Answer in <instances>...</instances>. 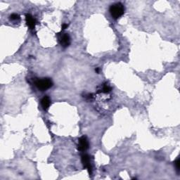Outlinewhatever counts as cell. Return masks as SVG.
I'll use <instances>...</instances> for the list:
<instances>
[{
  "instance_id": "obj_1",
  "label": "cell",
  "mask_w": 180,
  "mask_h": 180,
  "mask_svg": "<svg viewBox=\"0 0 180 180\" xmlns=\"http://www.w3.org/2000/svg\"><path fill=\"white\" fill-rule=\"evenodd\" d=\"M110 15L115 19H118L125 13V7L121 3H116L110 7Z\"/></svg>"
},
{
  "instance_id": "obj_2",
  "label": "cell",
  "mask_w": 180,
  "mask_h": 180,
  "mask_svg": "<svg viewBox=\"0 0 180 180\" xmlns=\"http://www.w3.org/2000/svg\"><path fill=\"white\" fill-rule=\"evenodd\" d=\"M35 84L37 89L41 90V91H45V90L49 89L53 86V82H52L51 79L49 78L37 79Z\"/></svg>"
},
{
  "instance_id": "obj_3",
  "label": "cell",
  "mask_w": 180,
  "mask_h": 180,
  "mask_svg": "<svg viewBox=\"0 0 180 180\" xmlns=\"http://www.w3.org/2000/svg\"><path fill=\"white\" fill-rule=\"evenodd\" d=\"M58 42L63 47H68L70 44V37L67 33H58Z\"/></svg>"
},
{
  "instance_id": "obj_4",
  "label": "cell",
  "mask_w": 180,
  "mask_h": 180,
  "mask_svg": "<svg viewBox=\"0 0 180 180\" xmlns=\"http://www.w3.org/2000/svg\"><path fill=\"white\" fill-rule=\"evenodd\" d=\"M89 148V142L86 137H82L78 140V146L77 148L79 151H85Z\"/></svg>"
},
{
  "instance_id": "obj_5",
  "label": "cell",
  "mask_w": 180,
  "mask_h": 180,
  "mask_svg": "<svg viewBox=\"0 0 180 180\" xmlns=\"http://www.w3.org/2000/svg\"><path fill=\"white\" fill-rule=\"evenodd\" d=\"M82 163L83 166L89 172V175L92 174V166L90 163V158L87 154H84L82 156Z\"/></svg>"
},
{
  "instance_id": "obj_6",
  "label": "cell",
  "mask_w": 180,
  "mask_h": 180,
  "mask_svg": "<svg viewBox=\"0 0 180 180\" xmlns=\"http://www.w3.org/2000/svg\"><path fill=\"white\" fill-rule=\"evenodd\" d=\"M26 20L27 25H28L29 28L30 29H34L35 28V25H36V20L30 14H26Z\"/></svg>"
},
{
  "instance_id": "obj_7",
  "label": "cell",
  "mask_w": 180,
  "mask_h": 180,
  "mask_svg": "<svg viewBox=\"0 0 180 180\" xmlns=\"http://www.w3.org/2000/svg\"><path fill=\"white\" fill-rule=\"evenodd\" d=\"M41 105L42 107L45 110H47L49 109L50 105H51V100H50L49 97H43L41 100Z\"/></svg>"
},
{
  "instance_id": "obj_8",
  "label": "cell",
  "mask_w": 180,
  "mask_h": 180,
  "mask_svg": "<svg viewBox=\"0 0 180 180\" xmlns=\"http://www.w3.org/2000/svg\"><path fill=\"white\" fill-rule=\"evenodd\" d=\"M111 91V88H110L109 86L108 85H105L103 87V89L101 90V92H104V93H108Z\"/></svg>"
},
{
  "instance_id": "obj_9",
  "label": "cell",
  "mask_w": 180,
  "mask_h": 180,
  "mask_svg": "<svg viewBox=\"0 0 180 180\" xmlns=\"http://www.w3.org/2000/svg\"><path fill=\"white\" fill-rule=\"evenodd\" d=\"M20 16L17 14H13L10 16V19L11 20H20Z\"/></svg>"
},
{
  "instance_id": "obj_10",
  "label": "cell",
  "mask_w": 180,
  "mask_h": 180,
  "mask_svg": "<svg viewBox=\"0 0 180 180\" xmlns=\"http://www.w3.org/2000/svg\"><path fill=\"white\" fill-rule=\"evenodd\" d=\"M175 165L176 167V168H177V169L178 171L179 170V165H180V161H179V159L177 158V160H176V161L175 162Z\"/></svg>"
},
{
  "instance_id": "obj_11",
  "label": "cell",
  "mask_w": 180,
  "mask_h": 180,
  "mask_svg": "<svg viewBox=\"0 0 180 180\" xmlns=\"http://www.w3.org/2000/svg\"><path fill=\"white\" fill-rule=\"evenodd\" d=\"M68 27V24H64L62 26V30H65V29H66Z\"/></svg>"
}]
</instances>
